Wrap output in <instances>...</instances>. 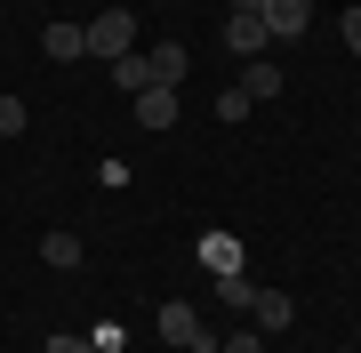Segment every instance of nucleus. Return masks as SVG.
<instances>
[{
    "mask_svg": "<svg viewBox=\"0 0 361 353\" xmlns=\"http://www.w3.org/2000/svg\"><path fill=\"white\" fill-rule=\"evenodd\" d=\"M129 113H137V129H177V89H169V80H153V89H137L129 97Z\"/></svg>",
    "mask_w": 361,
    "mask_h": 353,
    "instance_id": "7ed1b4c3",
    "label": "nucleus"
},
{
    "mask_svg": "<svg viewBox=\"0 0 361 353\" xmlns=\"http://www.w3.org/2000/svg\"><path fill=\"white\" fill-rule=\"evenodd\" d=\"M313 8H322V0H313Z\"/></svg>",
    "mask_w": 361,
    "mask_h": 353,
    "instance_id": "6ab92c4d",
    "label": "nucleus"
},
{
    "mask_svg": "<svg viewBox=\"0 0 361 353\" xmlns=\"http://www.w3.org/2000/svg\"><path fill=\"white\" fill-rule=\"evenodd\" d=\"M0 97H8V89H0Z\"/></svg>",
    "mask_w": 361,
    "mask_h": 353,
    "instance_id": "aec40b11",
    "label": "nucleus"
},
{
    "mask_svg": "<svg viewBox=\"0 0 361 353\" xmlns=\"http://www.w3.org/2000/svg\"><path fill=\"white\" fill-rule=\"evenodd\" d=\"M25 120H32V113L16 105V97H0V137H25Z\"/></svg>",
    "mask_w": 361,
    "mask_h": 353,
    "instance_id": "dca6fc26",
    "label": "nucleus"
},
{
    "mask_svg": "<svg viewBox=\"0 0 361 353\" xmlns=\"http://www.w3.org/2000/svg\"><path fill=\"white\" fill-rule=\"evenodd\" d=\"M345 353H353V345H345Z\"/></svg>",
    "mask_w": 361,
    "mask_h": 353,
    "instance_id": "412c9836",
    "label": "nucleus"
},
{
    "mask_svg": "<svg viewBox=\"0 0 361 353\" xmlns=\"http://www.w3.org/2000/svg\"><path fill=\"white\" fill-rule=\"evenodd\" d=\"M257 25H265V40H297L313 25V0H257Z\"/></svg>",
    "mask_w": 361,
    "mask_h": 353,
    "instance_id": "20e7f679",
    "label": "nucleus"
},
{
    "mask_svg": "<svg viewBox=\"0 0 361 353\" xmlns=\"http://www.w3.org/2000/svg\"><path fill=\"white\" fill-rule=\"evenodd\" d=\"M209 281H217L225 305H249V297H257V281H249V273H209Z\"/></svg>",
    "mask_w": 361,
    "mask_h": 353,
    "instance_id": "4468645a",
    "label": "nucleus"
},
{
    "mask_svg": "<svg viewBox=\"0 0 361 353\" xmlns=\"http://www.w3.org/2000/svg\"><path fill=\"white\" fill-rule=\"evenodd\" d=\"M104 73H113V89H121V97L153 89V65H145V49H129V56H113V65H104Z\"/></svg>",
    "mask_w": 361,
    "mask_h": 353,
    "instance_id": "6e6552de",
    "label": "nucleus"
},
{
    "mask_svg": "<svg viewBox=\"0 0 361 353\" xmlns=\"http://www.w3.org/2000/svg\"><path fill=\"white\" fill-rule=\"evenodd\" d=\"M201 265L209 273H241V241L233 233H201Z\"/></svg>",
    "mask_w": 361,
    "mask_h": 353,
    "instance_id": "9b49d317",
    "label": "nucleus"
},
{
    "mask_svg": "<svg viewBox=\"0 0 361 353\" xmlns=\"http://www.w3.org/2000/svg\"><path fill=\"white\" fill-rule=\"evenodd\" d=\"M241 89H249V105H273V97H281L289 80H281V65H273V56H249V73H241Z\"/></svg>",
    "mask_w": 361,
    "mask_h": 353,
    "instance_id": "423d86ee",
    "label": "nucleus"
},
{
    "mask_svg": "<svg viewBox=\"0 0 361 353\" xmlns=\"http://www.w3.org/2000/svg\"><path fill=\"white\" fill-rule=\"evenodd\" d=\"M89 337H97V353H121V345H129V329H121V321H97Z\"/></svg>",
    "mask_w": 361,
    "mask_h": 353,
    "instance_id": "f3484780",
    "label": "nucleus"
},
{
    "mask_svg": "<svg viewBox=\"0 0 361 353\" xmlns=\"http://www.w3.org/2000/svg\"><path fill=\"white\" fill-rule=\"evenodd\" d=\"M249 321H257V329H289L297 321V297H289V289H257V297H249Z\"/></svg>",
    "mask_w": 361,
    "mask_h": 353,
    "instance_id": "39448f33",
    "label": "nucleus"
},
{
    "mask_svg": "<svg viewBox=\"0 0 361 353\" xmlns=\"http://www.w3.org/2000/svg\"><path fill=\"white\" fill-rule=\"evenodd\" d=\"M209 113H217L225 129H233V120H249V113H257V105H249V89H241V80H233V89H225V97H217V105H209Z\"/></svg>",
    "mask_w": 361,
    "mask_h": 353,
    "instance_id": "ddd939ff",
    "label": "nucleus"
},
{
    "mask_svg": "<svg viewBox=\"0 0 361 353\" xmlns=\"http://www.w3.org/2000/svg\"><path fill=\"white\" fill-rule=\"evenodd\" d=\"M80 32H89V56H104V65L137 49V16H129V8H97V16H89Z\"/></svg>",
    "mask_w": 361,
    "mask_h": 353,
    "instance_id": "f257e3e1",
    "label": "nucleus"
},
{
    "mask_svg": "<svg viewBox=\"0 0 361 353\" xmlns=\"http://www.w3.org/2000/svg\"><path fill=\"white\" fill-rule=\"evenodd\" d=\"M153 329H161V345H177V353H217V337L201 329V314H193V305H161V314H153Z\"/></svg>",
    "mask_w": 361,
    "mask_h": 353,
    "instance_id": "f03ea898",
    "label": "nucleus"
},
{
    "mask_svg": "<svg viewBox=\"0 0 361 353\" xmlns=\"http://www.w3.org/2000/svg\"><path fill=\"white\" fill-rule=\"evenodd\" d=\"M225 49H233V56H257V49H265V25L233 8V16H225Z\"/></svg>",
    "mask_w": 361,
    "mask_h": 353,
    "instance_id": "1a4fd4ad",
    "label": "nucleus"
},
{
    "mask_svg": "<svg viewBox=\"0 0 361 353\" xmlns=\"http://www.w3.org/2000/svg\"><path fill=\"white\" fill-rule=\"evenodd\" d=\"M145 65H153V80H169V89H177V80H185V65H193V49L161 40V49H145Z\"/></svg>",
    "mask_w": 361,
    "mask_h": 353,
    "instance_id": "9d476101",
    "label": "nucleus"
},
{
    "mask_svg": "<svg viewBox=\"0 0 361 353\" xmlns=\"http://www.w3.org/2000/svg\"><path fill=\"white\" fill-rule=\"evenodd\" d=\"M40 265H56V273H73V265H80V241H73V233H49V241H40Z\"/></svg>",
    "mask_w": 361,
    "mask_h": 353,
    "instance_id": "f8f14e48",
    "label": "nucleus"
},
{
    "mask_svg": "<svg viewBox=\"0 0 361 353\" xmlns=\"http://www.w3.org/2000/svg\"><path fill=\"white\" fill-rule=\"evenodd\" d=\"M40 353H97V337H89V329H56Z\"/></svg>",
    "mask_w": 361,
    "mask_h": 353,
    "instance_id": "2eb2a0df",
    "label": "nucleus"
},
{
    "mask_svg": "<svg viewBox=\"0 0 361 353\" xmlns=\"http://www.w3.org/2000/svg\"><path fill=\"white\" fill-rule=\"evenodd\" d=\"M337 32H345V49L361 56V0H353V8H345V16H337Z\"/></svg>",
    "mask_w": 361,
    "mask_h": 353,
    "instance_id": "a211bd4d",
    "label": "nucleus"
},
{
    "mask_svg": "<svg viewBox=\"0 0 361 353\" xmlns=\"http://www.w3.org/2000/svg\"><path fill=\"white\" fill-rule=\"evenodd\" d=\"M40 56H49V65H73V56H89V32L80 25H49L40 32Z\"/></svg>",
    "mask_w": 361,
    "mask_h": 353,
    "instance_id": "0eeeda50",
    "label": "nucleus"
}]
</instances>
